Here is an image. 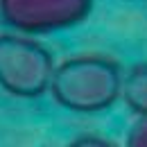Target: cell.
Segmentation results:
<instances>
[{
	"instance_id": "cell-4",
	"label": "cell",
	"mask_w": 147,
	"mask_h": 147,
	"mask_svg": "<svg viewBox=\"0 0 147 147\" xmlns=\"http://www.w3.org/2000/svg\"><path fill=\"white\" fill-rule=\"evenodd\" d=\"M122 100L136 115L147 118V61L129 68L122 79Z\"/></svg>"
},
{
	"instance_id": "cell-2",
	"label": "cell",
	"mask_w": 147,
	"mask_h": 147,
	"mask_svg": "<svg viewBox=\"0 0 147 147\" xmlns=\"http://www.w3.org/2000/svg\"><path fill=\"white\" fill-rule=\"evenodd\" d=\"M55 59L43 43L27 34H0V88L32 100L50 91Z\"/></svg>"
},
{
	"instance_id": "cell-1",
	"label": "cell",
	"mask_w": 147,
	"mask_h": 147,
	"mask_svg": "<svg viewBox=\"0 0 147 147\" xmlns=\"http://www.w3.org/2000/svg\"><path fill=\"white\" fill-rule=\"evenodd\" d=\"M122 70L104 55L68 57L55 68L50 95L61 109L73 113H100L122 97Z\"/></svg>"
},
{
	"instance_id": "cell-6",
	"label": "cell",
	"mask_w": 147,
	"mask_h": 147,
	"mask_svg": "<svg viewBox=\"0 0 147 147\" xmlns=\"http://www.w3.org/2000/svg\"><path fill=\"white\" fill-rule=\"evenodd\" d=\"M66 147H115V145H113L111 140H107V138H100V136L86 134V136H77V138H73Z\"/></svg>"
},
{
	"instance_id": "cell-3",
	"label": "cell",
	"mask_w": 147,
	"mask_h": 147,
	"mask_svg": "<svg viewBox=\"0 0 147 147\" xmlns=\"http://www.w3.org/2000/svg\"><path fill=\"white\" fill-rule=\"evenodd\" d=\"M93 0H0V18L20 34H52L86 18Z\"/></svg>"
},
{
	"instance_id": "cell-5",
	"label": "cell",
	"mask_w": 147,
	"mask_h": 147,
	"mask_svg": "<svg viewBox=\"0 0 147 147\" xmlns=\"http://www.w3.org/2000/svg\"><path fill=\"white\" fill-rule=\"evenodd\" d=\"M127 147H147V118L138 115V120L127 131Z\"/></svg>"
}]
</instances>
